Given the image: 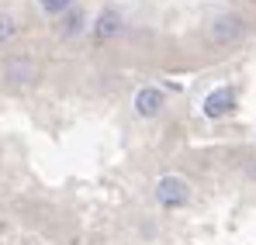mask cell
<instances>
[{
  "instance_id": "4",
  "label": "cell",
  "mask_w": 256,
  "mask_h": 245,
  "mask_svg": "<svg viewBox=\"0 0 256 245\" xmlns=\"http://www.w3.org/2000/svg\"><path fill=\"white\" fill-rule=\"evenodd\" d=\"M163 107H166V93L160 86H142L135 93V114L138 118H160Z\"/></svg>"
},
{
  "instance_id": "7",
  "label": "cell",
  "mask_w": 256,
  "mask_h": 245,
  "mask_svg": "<svg viewBox=\"0 0 256 245\" xmlns=\"http://www.w3.org/2000/svg\"><path fill=\"white\" fill-rule=\"evenodd\" d=\"M100 38H114L118 31H122V17L114 14V10H104L100 17H97V28H94Z\"/></svg>"
},
{
  "instance_id": "3",
  "label": "cell",
  "mask_w": 256,
  "mask_h": 245,
  "mask_svg": "<svg viewBox=\"0 0 256 245\" xmlns=\"http://www.w3.org/2000/svg\"><path fill=\"white\" fill-rule=\"evenodd\" d=\"M246 35V21L239 14H218L212 21V41L214 45H232Z\"/></svg>"
},
{
  "instance_id": "1",
  "label": "cell",
  "mask_w": 256,
  "mask_h": 245,
  "mask_svg": "<svg viewBox=\"0 0 256 245\" xmlns=\"http://www.w3.org/2000/svg\"><path fill=\"white\" fill-rule=\"evenodd\" d=\"M35 80H38V66H35V59H28V55H10V59L0 66V83L10 86V90L32 86Z\"/></svg>"
},
{
  "instance_id": "9",
  "label": "cell",
  "mask_w": 256,
  "mask_h": 245,
  "mask_svg": "<svg viewBox=\"0 0 256 245\" xmlns=\"http://www.w3.org/2000/svg\"><path fill=\"white\" fill-rule=\"evenodd\" d=\"M14 35H18V21L10 14H0V45H7Z\"/></svg>"
},
{
  "instance_id": "6",
  "label": "cell",
  "mask_w": 256,
  "mask_h": 245,
  "mask_svg": "<svg viewBox=\"0 0 256 245\" xmlns=\"http://www.w3.org/2000/svg\"><path fill=\"white\" fill-rule=\"evenodd\" d=\"M84 24H86L84 10H80V7H73L70 14H62V24H59V35H62V38H76V35L84 31Z\"/></svg>"
},
{
  "instance_id": "2",
  "label": "cell",
  "mask_w": 256,
  "mask_h": 245,
  "mask_svg": "<svg viewBox=\"0 0 256 245\" xmlns=\"http://www.w3.org/2000/svg\"><path fill=\"white\" fill-rule=\"evenodd\" d=\"M156 201H160V207H166V211H173V207H184L187 201H190V183L184 180V176H163L160 183H156Z\"/></svg>"
},
{
  "instance_id": "8",
  "label": "cell",
  "mask_w": 256,
  "mask_h": 245,
  "mask_svg": "<svg viewBox=\"0 0 256 245\" xmlns=\"http://www.w3.org/2000/svg\"><path fill=\"white\" fill-rule=\"evenodd\" d=\"M38 7H42V14H48V17H62V14H70L76 7V0H38Z\"/></svg>"
},
{
  "instance_id": "5",
  "label": "cell",
  "mask_w": 256,
  "mask_h": 245,
  "mask_svg": "<svg viewBox=\"0 0 256 245\" xmlns=\"http://www.w3.org/2000/svg\"><path fill=\"white\" fill-rule=\"evenodd\" d=\"M204 114L212 118V121H218V118H225L232 107H236V93L228 90V86H218V90H212L208 97H204Z\"/></svg>"
}]
</instances>
